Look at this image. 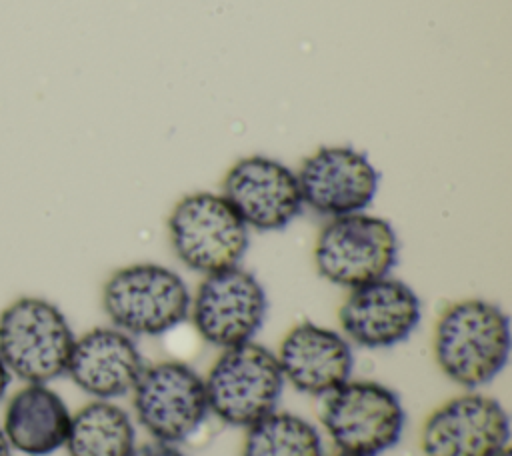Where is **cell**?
<instances>
[{
  "instance_id": "cell-2",
  "label": "cell",
  "mask_w": 512,
  "mask_h": 456,
  "mask_svg": "<svg viewBox=\"0 0 512 456\" xmlns=\"http://www.w3.org/2000/svg\"><path fill=\"white\" fill-rule=\"evenodd\" d=\"M192 294L178 272L154 262L114 270L102 286V308L112 326L130 336H158L182 324Z\"/></svg>"
},
{
  "instance_id": "cell-4",
  "label": "cell",
  "mask_w": 512,
  "mask_h": 456,
  "mask_svg": "<svg viewBox=\"0 0 512 456\" xmlns=\"http://www.w3.org/2000/svg\"><path fill=\"white\" fill-rule=\"evenodd\" d=\"M208 410L224 424L248 428L276 410L284 390L276 354L250 340L224 348L204 376Z\"/></svg>"
},
{
  "instance_id": "cell-8",
  "label": "cell",
  "mask_w": 512,
  "mask_h": 456,
  "mask_svg": "<svg viewBox=\"0 0 512 456\" xmlns=\"http://www.w3.org/2000/svg\"><path fill=\"white\" fill-rule=\"evenodd\" d=\"M138 424L158 442L180 444L208 416L204 376L180 360L144 366L132 388Z\"/></svg>"
},
{
  "instance_id": "cell-6",
  "label": "cell",
  "mask_w": 512,
  "mask_h": 456,
  "mask_svg": "<svg viewBox=\"0 0 512 456\" xmlns=\"http://www.w3.org/2000/svg\"><path fill=\"white\" fill-rule=\"evenodd\" d=\"M398 250V236L388 220L354 212L324 224L314 242V264L324 280L352 290L390 276Z\"/></svg>"
},
{
  "instance_id": "cell-14",
  "label": "cell",
  "mask_w": 512,
  "mask_h": 456,
  "mask_svg": "<svg viewBox=\"0 0 512 456\" xmlns=\"http://www.w3.org/2000/svg\"><path fill=\"white\" fill-rule=\"evenodd\" d=\"M274 354L284 382L302 394L328 396L352 378L354 354L346 336L310 320L294 324Z\"/></svg>"
},
{
  "instance_id": "cell-7",
  "label": "cell",
  "mask_w": 512,
  "mask_h": 456,
  "mask_svg": "<svg viewBox=\"0 0 512 456\" xmlns=\"http://www.w3.org/2000/svg\"><path fill=\"white\" fill-rule=\"evenodd\" d=\"M406 412L400 396L374 380H348L326 396L322 426L342 452L378 456L402 438Z\"/></svg>"
},
{
  "instance_id": "cell-13",
  "label": "cell",
  "mask_w": 512,
  "mask_h": 456,
  "mask_svg": "<svg viewBox=\"0 0 512 456\" xmlns=\"http://www.w3.org/2000/svg\"><path fill=\"white\" fill-rule=\"evenodd\" d=\"M302 202L336 218L364 212L376 196L380 174L368 156L352 146H322L300 164Z\"/></svg>"
},
{
  "instance_id": "cell-22",
  "label": "cell",
  "mask_w": 512,
  "mask_h": 456,
  "mask_svg": "<svg viewBox=\"0 0 512 456\" xmlns=\"http://www.w3.org/2000/svg\"><path fill=\"white\" fill-rule=\"evenodd\" d=\"M332 456H360V454H352V452H342V450H338V452L332 454Z\"/></svg>"
},
{
  "instance_id": "cell-5",
  "label": "cell",
  "mask_w": 512,
  "mask_h": 456,
  "mask_svg": "<svg viewBox=\"0 0 512 456\" xmlns=\"http://www.w3.org/2000/svg\"><path fill=\"white\" fill-rule=\"evenodd\" d=\"M168 238L176 258L200 274L238 266L248 250V226L222 194L182 196L168 216Z\"/></svg>"
},
{
  "instance_id": "cell-10",
  "label": "cell",
  "mask_w": 512,
  "mask_h": 456,
  "mask_svg": "<svg viewBox=\"0 0 512 456\" xmlns=\"http://www.w3.org/2000/svg\"><path fill=\"white\" fill-rule=\"evenodd\" d=\"M420 448L424 456H498L510 448L508 412L492 396L458 394L428 414Z\"/></svg>"
},
{
  "instance_id": "cell-23",
  "label": "cell",
  "mask_w": 512,
  "mask_h": 456,
  "mask_svg": "<svg viewBox=\"0 0 512 456\" xmlns=\"http://www.w3.org/2000/svg\"><path fill=\"white\" fill-rule=\"evenodd\" d=\"M498 456H512V452H510V448H506V450H504V452H500Z\"/></svg>"
},
{
  "instance_id": "cell-3",
  "label": "cell",
  "mask_w": 512,
  "mask_h": 456,
  "mask_svg": "<svg viewBox=\"0 0 512 456\" xmlns=\"http://www.w3.org/2000/svg\"><path fill=\"white\" fill-rule=\"evenodd\" d=\"M74 332L64 312L40 296H20L0 312V358L26 384L66 374Z\"/></svg>"
},
{
  "instance_id": "cell-17",
  "label": "cell",
  "mask_w": 512,
  "mask_h": 456,
  "mask_svg": "<svg viewBox=\"0 0 512 456\" xmlns=\"http://www.w3.org/2000/svg\"><path fill=\"white\" fill-rule=\"evenodd\" d=\"M64 448L68 456H132V418L112 400H92L72 414Z\"/></svg>"
},
{
  "instance_id": "cell-19",
  "label": "cell",
  "mask_w": 512,
  "mask_h": 456,
  "mask_svg": "<svg viewBox=\"0 0 512 456\" xmlns=\"http://www.w3.org/2000/svg\"><path fill=\"white\" fill-rule=\"evenodd\" d=\"M132 456H186L178 444H166V442H148L144 446H136Z\"/></svg>"
},
{
  "instance_id": "cell-9",
  "label": "cell",
  "mask_w": 512,
  "mask_h": 456,
  "mask_svg": "<svg viewBox=\"0 0 512 456\" xmlns=\"http://www.w3.org/2000/svg\"><path fill=\"white\" fill-rule=\"evenodd\" d=\"M266 312L264 286L238 264L204 276L190 300L188 318L204 342L224 350L254 340Z\"/></svg>"
},
{
  "instance_id": "cell-11",
  "label": "cell",
  "mask_w": 512,
  "mask_h": 456,
  "mask_svg": "<svg viewBox=\"0 0 512 456\" xmlns=\"http://www.w3.org/2000/svg\"><path fill=\"white\" fill-rule=\"evenodd\" d=\"M220 194L248 228L260 232L286 228L304 206L296 172L260 154L236 160L224 174Z\"/></svg>"
},
{
  "instance_id": "cell-1",
  "label": "cell",
  "mask_w": 512,
  "mask_h": 456,
  "mask_svg": "<svg viewBox=\"0 0 512 456\" xmlns=\"http://www.w3.org/2000/svg\"><path fill=\"white\" fill-rule=\"evenodd\" d=\"M510 320L494 302L464 298L442 310L432 352L442 374L462 388L492 382L510 358Z\"/></svg>"
},
{
  "instance_id": "cell-21",
  "label": "cell",
  "mask_w": 512,
  "mask_h": 456,
  "mask_svg": "<svg viewBox=\"0 0 512 456\" xmlns=\"http://www.w3.org/2000/svg\"><path fill=\"white\" fill-rule=\"evenodd\" d=\"M0 456H12V448H10V444H8V440H6L4 432H2V428H0Z\"/></svg>"
},
{
  "instance_id": "cell-18",
  "label": "cell",
  "mask_w": 512,
  "mask_h": 456,
  "mask_svg": "<svg viewBox=\"0 0 512 456\" xmlns=\"http://www.w3.org/2000/svg\"><path fill=\"white\" fill-rule=\"evenodd\" d=\"M242 456H324V446L314 424L274 410L246 428Z\"/></svg>"
},
{
  "instance_id": "cell-20",
  "label": "cell",
  "mask_w": 512,
  "mask_h": 456,
  "mask_svg": "<svg viewBox=\"0 0 512 456\" xmlns=\"http://www.w3.org/2000/svg\"><path fill=\"white\" fill-rule=\"evenodd\" d=\"M10 372H8V368H6V364L2 362V358H0V402L4 400V396H6V392H8V386H10Z\"/></svg>"
},
{
  "instance_id": "cell-15",
  "label": "cell",
  "mask_w": 512,
  "mask_h": 456,
  "mask_svg": "<svg viewBox=\"0 0 512 456\" xmlns=\"http://www.w3.org/2000/svg\"><path fill=\"white\" fill-rule=\"evenodd\" d=\"M144 366L134 336L116 326H96L74 340L66 374L94 400H114L132 392Z\"/></svg>"
},
{
  "instance_id": "cell-12",
  "label": "cell",
  "mask_w": 512,
  "mask_h": 456,
  "mask_svg": "<svg viewBox=\"0 0 512 456\" xmlns=\"http://www.w3.org/2000/svg\"><path fill=\"white\" fill-rule=\"evenodd\" d=\"M418 294L402 280L384 276L356 286L338 310V322L348 342L380 350L404 342L420 324Z\"/></svg>"
},
{
  "instance_id": "cell-16",
  "label": "cell",
  "mask_w": 512,
  "mask_h": 456,
  "mask_svg": "<svg viewBox=\"0 0 512 456\" xmlns=\"http://www.w3.org/2000/svg\"><path fill=\"white\" fill-rule=\"evenodd\" d=\"M72 414L48 384H26L4 408L2 432L12 450L26 456H48L64 446Z\"/></svg>"
}]
</instances>
